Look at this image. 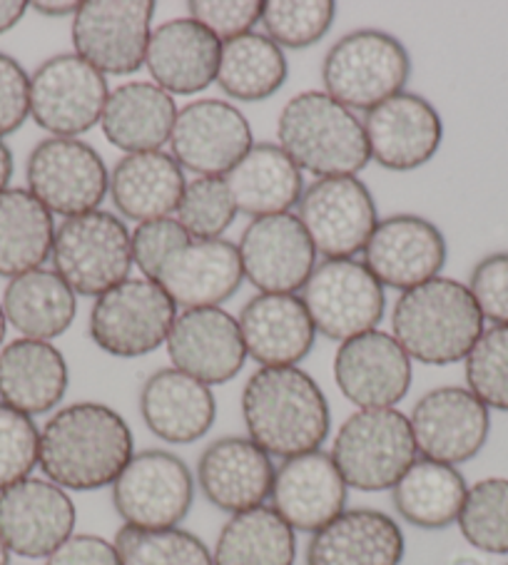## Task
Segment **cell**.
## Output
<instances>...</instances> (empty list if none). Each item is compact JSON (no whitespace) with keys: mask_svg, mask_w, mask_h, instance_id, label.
Instances as JSON below:
<instances>
[{"mask_svg":"<svg viewBox=\"0 0 508 565\" xmlns=\"http://www.w3.org/2000/svg\"><path fill=\"white\" fill-rule=\"evenodd\" d=\"M237 212L252 220L275 217L299 204L305 180L295 160L275 142H257L224 174Z\"/></svg>","mask_w":508,"mask_h":565,"instance_id":"1f68e13d","label":"cell"},{"mask_svg":"<svg viewBox=\"0 0 508 565\" xmlns=\"http://www.w3.org/2000/svg\"><path fill=\"white\" fill-rule=\"evenodd\" d=\"M152 0H85L73 18L75 55L103 75H130L145 65Z\"/></svg>","mask_w":508,"mask_h":565,"instance_id":"4fadbf2b","label":"cell"},{"mask_svg":"<svg viewBox=\"0 0 508 565\" xmlns=\"http://www.w3.org/2000/svg\"><path fill=\"white\" fill-rule=\"evenodd\" d=\"M28 8L31 3H23V0H0V35L13 31L23 21Z\"/></svg>","mask_w":508,"mask_h":565,"instance_id":"f907efd6","label":"cell"},{"mask_svg":"<svg viewBox=\"0 0 508 565\" xmlns=\"http://www.w3.org/2000/svg\"><path fill=\"white\" fill-rule=\"evenodd\" d=\"M0 305L8 324L35 342L63 337L77 317L75 291L51 269H33L8 281Z\"/></svg>","mask_w":508,"mask_h":565,"instance_id":"836d02e7","label":"cell"},{"mask_svg":"<svg viewBox=\"0 0 508 565\" xmlns=\"http://www.w3.org/2000/svg\"><path fill=\"white\" fill-rule=\"evenodd\" d=\"M392 331L409 359L428 366L464 362L478 337L484 317L466 285L436 277L399 295Z\"/></svg>","mask_w":508,"mask_h":565,"instance_id":"3957f363","label":"cell"},{"mask_svg":"<svg viewBox=\"0 0 508 565\" xmlns=\"http://www.w3.org/2000/svg\"><path fill=\"white\" fill-rule=\"evenodd\" d=\"M75 523L73 499L47 479H25L0 491V539L21 558H47L75 533Z\"/></svg>","mask_w":508,"mask_h":565,"instance_id":"ac0fdd59","label":"cell"},{"mask_svg":"<svg viewBox=\"0 0 508 565\" xmlns=\"http://www.w3.org/2000/svg\"><path fill=\"white\" fill-rule=\"evenodd\" d=\"M115 548L123 565H214L208 545L182 529L140 531L123 525Z\"/></svg>","mask_w":508,"mask_h":565,"instance_id":"ab89813d","label":"cell"},{"mask_svg":"<svg viewBox=\"0 0 508 565\" xmlns=\"http://www.w3.org/2000/svg\"><path fill=\"white\" fill-rule=\"evenodd\" d=\"M277 140L299 170L317 178H357L369 164L364 125L321 90H305L282 107Z\"/></svg>","mask_w":508,"mask_h":565,"instance_id":"277c9868","label":"cell"},{"mask_svg":"<svg viewBox=\"0 0 508 565\" xmlns=\"http://www.w3.org/2000/svg\"><path fill=\"white\" fill-rule=\"evenodd\" d=\"M0 565H11V551L3 539H0Z\"/></svg>","mask_w":508,"mask_h":565,"instance_id":"db71d44e","label":"cell"},{"mask_svg":"<svg viewBox=\"0 0 508 565\" xmlns=\"http://www.w3.org/2000/svg\"><path fill=\"white\" fill-rule=\"evenodd\" d=\"M299 222L317 255L354 259L379 224L374 194L359 178H321L299 200Z\"/></svg>","mask_w":508,"mask_h":565,"instance_id":"5bb4252c","label":"cell"},{"mask_svg":"<svg viewBox=\"0 0 508 565\" xmlns=\"http://www.w3.org/2000/svg\"><path fill=\"white\" fill-rule=\"evenodd\" d=\"M364 135L371 160L392 172L424 168L442 148L444 122L419 93H399L367 113Z\"/></svg>","mask_w":508,"mask_h":565,"instance_id":"ffe728a7","label":"cell"},{"mask_svg":"<svg viewBox=\"0 0 508 565\" xmlns=\"http://www.w3.org/2000/svg\"><path fill=\"white\" fill-rule=\"evenodd\" d=\"M244 279L240 249L227 239H190L165 262L158 285L182 309L220 307Z\"/></svg>","mask_w":508,"mask_h":565,"instance_id":"d4e9b609","label":"cell"},{"mask_svg":"<svg viewBox=\"0 0 508 565\" xmlns=\"http://www.w3.org/2000/svg\"><path fill=\"white\" fill-rule=\"evenodd\" d=\"M247 356L262 366H297L317 342V329L297 295H257L240 311Z\"/></svg>","mask_w":508,"mask_h":565,"instance_id":"4316f807","label":"cell"},{"mask_svg":"<svg viewBox=\"0 0 508 565\" xmlns=\"http://www.w3.org/2000/svg\"><path fill=\"white\" fill-rule=\"evenodd\" d=\"M335 21L337 3L331 0H267L262 8L265 35L289 51L319 43Z\"/></svg>","mask_w":508,"mask_h":565,"instance_id":"60d3db41","label":"cell"},{"mask_svg":"<svg viewBox=\"0 0 508 565\" xmlns=\"http://www.w3.org/2000/svg\"><path fill=\"white\" fill-rule=\"evenodd\" d=\"M184 184L180 162L170 152L152 150L125 154L110 172L107 192L123 217L142 224L178 212Z\"/></svg>","mask_w":508,"mask_h":565,"instance_id":"f546056e","label":"cell"},{"mask_svg":"<svg viewBox=\"0 0 508 565\" xmlns=\"http://www.w3.org/2000/svg\"><path fill=\"white\" fill-rule=\"evenodd\" d=\"M107 95L105 75L81 55L47 57L31 75V118L53 138H77L100 122Z\"/></svg>","mask_w":508,"mask_h":565,"instance_id":"7c38bea8","label":"cell"},{"mask_svg":"<svg viewBox=\"0 0 508 565\" xmlns=\"http://www.w3.org/2000/svg\"><path fill=\"white\" fill-rule=\"evenodd\" d=\"M41 456V428L31 416L0 402V491L31 479Z\"/></svg>","mask_w":508,"mask_h":565,"instance_id":"ee69618b","label":"cell"},{"mask_svg":"<svg viewBox=\"0 0 508 565\" xmlns=\"http://www.w3.org/2000/svg\"><path fill=\"white\" fill-rule=\"evenodd\" d=\"M178 319V305L158 281L130 279L95 299L91 311V339L105 354L120 359L148 356L168 344Z\"/></svg>","mask_w":508,"mask_h":565,"instance_id":"ba28073f","label":"cell"},{"mask_svg":"<svg viewBox=\"0 0 508 565\" xmlns=\"http://www.w3.org/2000/svg\"><path fill=\"white\" fill-rule=\"evenodd\" d=\"M190 242V235L174 217L142 222L130 232V247L135 267L142 271L145 279H158L160 269L172 252L182 249Z\"/></svg>","mask_w":508,"mask_h":565,"instance_id":"f6af8a7d","label":"cell"},{"mask_svg":"<svg viewBox=\"0 0 508 565\" xmlns=\"http://www.w3.org/2000/svg\"><path fill=\"white\" fill-rule=\"evenodd\" d=\"M335 382L359 408H396L412 388V359L387 331H367L339 347Z\"/></svg>","mask_w":508,"mask_h":565,"instance_id":"7402d4cb","label":"cell"},{"mask_svg":"<svg viewBox=\"0 0 508 565\" xmlns=\"http://www.w3.org/2000/svg\"><path fill=\"white\" fill-rule=\"evenodd\" d=\"M404 551V533L392 515L349 509L311 533L307 565H402Z\"/></svg>","mask_w":508,"mask_h":565,"instance_id":"f1b7e54d","label":"cell"},{"mask_svg":"<svg viewBox=\"0 0 508 565\" xmlns=\"http://www.w3.org/2000/svg\"><path fill=\"white\" fill-rule=\"evenodd\" d=\"M214 565H295L297 533L272 505L234 513L222 525L212 553Z\"/></svg>","mask_w":508,"mask_h":565,"instance_id":"8d00e7d4","label":"cell"},{"mask_svg":"<svg viewBox=\"0 0 508 565\" xmlns=\"http://www.w3.org/2000/svg\"><path fill=\"white\" fill-rule=\"evenodd\" d=\"M237 249L244 279L262 295H295L317 267V249L292 212L252 220Z\"/></svg>","mask_w":508,"mask_h":565,"instance_id":"e0dca14e","label":"cell"},{"mask_svg":"<svg viewBox=\"0 0 508 565\" xmlns=\"http://www.w3.org/2000/svg\"><path fill=\"white\" fill-rule=\"evenodd\" d=\"M31 115V75L8 53H0V138L23 128Z\"/></svg>","mask_w":508,"mask_h":565,"instance_id":"c3c4849f","label":"cell"},{"mask_svg":"<svg viewBox=\"0 0 508 565\" xmlns=\"http://www.w3.org/2000/svg\"><path fill=\"white\" fill-rule=\"evenodd\" d=\"M409 424L422 459L458 466L481 454L491 414L468 388L438 386L414 404Z\"/></svg>","mask_w":508,"mask_h":565,"instance_id":"9a60e30c","label":"cell"},{"mask_svg":"<svg viewBox=\"0 0 508 565\" xmlns=\"http://www.w3.org/2000/svg\"><path fill=\"white\" fill-rule=\"evenodd\" d=\"M287 55L265 33H244L222 43L218 85L240 103L267 100L287 83Z\"/></svg>","mask_w":508,"mask_h":565,"instance_id":"74e56055","label":"cell"},{"mask_svg":"<svg viewBox=\"0 0 508 565\" xmlns=\"http://www.w3.org/2000/svg\"><path fill=\"white\" fill-rule=\"evenodd\" d=\"M456 523L476 551L508 555V479L494 476L468 486Z\"/></svg>","mask_w":508,"mask_h":565,"instance_id":"f35d334b","label":"cell"},{"mask_svg":"<svg viewBox=\"0 0 508 565\" xmlns=\"http://www.w3.org/2000/svg\"><path fill=\"white\" fill-rule=\"evenodd\" d=\"M242 418L262 451L277 459L319 451L331 416L321 386L299 366H262L242 388Z\"/></svg>","mask_w":508,"mask_h":565,"instance_id":"7a4b0ae2","label":"cell"},{"mask_svg":"<svg viewBox=\"0 0 508 565\" xmlns=\"http://www.w3.org/2000/svg\"><path fill=\"white\" fill-rule=\"evenodd\" d=\"M301 301L319 334L341 344L374 331L387 309L384 287L357 259H325L317 265L301 287Z\"/></svg>","mask_w":508,"mask_h":565,"instance_id":"30bf717a","label":"cell"},{"mask_svg":"<svg viewBox=\"0 0 508 565\" xmlns=\"http://www.w3.org/2000/svg\"><path fill=\"white\" fill-rule=\"evenodd\" d=\"M13 178V154L8 145L0 140V192L8 190V182Z\"/></svg>","mask_w":508,"mask_h":565,"instance_id":"f5cc1de1","label":"cell"},{"mask_svg":"<svg viewBox=\"0 0 508 565\" xmlns=\"http://www.w3.org/2000/svg\"><path fill=\"white\" fill-rule=\"evenodd\" d=\"M446 265V239L432 220L392 214L379 220L364 247V267L381 287L414 289L438 277Z\"/></svg>","mask_w":508,"mask_h":565,"instance_id":"d6986e66","label":"cell"},{"mask_svg":"<svg viewBox=\"0 0 508 565\" xmlns=\"http://www.w3.org/2000/svg\"><path fill=\"white\" fill-rule=\"evenodd\" d=\"M222 43L192 18H174L150 33L145 67L170 95H194L218 83Z\"/></svg>","mask_w":508,"mask_h":565,"instance_id":"484cf974","label":"cell"},{"mask_svg":"<svg viewBox=\"0 0 508 565\" xmlns=\"http://www.w3.org/2000/svg\"><path fill=\"white\" fill-rule=\"evenodd\" d=\"M67 362L51 342L15 339L0 349V402L25 416L53 412L67 392Z\"/></svg>","mask_w":508,"mask_h":565,"instance_id":"4dcf8cb0","label":"cell"},{"mask_svg":"<svg viewBox=\"0 0 508 565\" xmlns=\"http://www.w3.org/2000/svg\"><path fill=\"white\" fill-rule=\"evenodd\" d=\"M53 214L31 190L0 192V277L15 279L43 265L53 255Z\"/></svg>","mask_w":508,"mask_h":565,"instance_id":"d590c367","label":"cell"},{"mask_svg":"<svg viewBox=\"0 0 508 565\" xmlns=\"http://www.w3.org/2000/svg\"><path fill=\"white\" fill-rule=\"evenodd\" d=\"M45 565H123L115 543L91 533H73L61 548L45 558Z\"/></svg>","mask_w":508,"mask_h":565,"instance_id":"681fc988","label":"cell"},{"mask_svg":"<svg viewBox=\"0 0 508 565\" xmlns=\"http://www.w3.org/2000/svg\"><path fill=\"white\" fill-rule=\"evenodd\" d=\"M174 369L208 386L232 382L247 362L240 321L222 307L184 309L168 337Z\"/></svg>","mask_w":508,"mask_h":565,"instance_id":"44dd1931","label":"cell"},{"mask_svg":"<svg viewBox=\"0 0 508 565\" xmlns=\"http://www.w3.org/2000/svg\"><path fill=\"white\" fill-rule=\"evenodd\" d=\"M468 291L478 311L494 327H508V252H494L472 271Z\"/></svg>","mask_w":508,"mask_h":565,"instance_id":"7dc6e473","label":"cell"},{"mask_svg":"<svg viewBox=\"0 0 508 565\" xmlns=\"http://www.w3.org/2000/svg\"><path fill=\"white\" fill-rule=\"evenodd\" d=\"M25 180L47 212L67 220L100 207L110 172L93 145L77 138H47L28 154Z\"/></svg>","mask_w":508,"mask_h":565,"instance_id":"8fae6325","label":"cell"},{"mask_svg":"<svg viewBox=\"0 0 508 565\" xmlns=\"http://www.w3.org/2000/svg\"><path fill=\"white\" fill-rule=\"evenodd\" d=\"M331 461L354 491H392L419 459L412 424L399 408H359L339 426Z\"/></svg>","mask_w":508,"mask_h":565,"instance_id":"5b68a950","label":"cell"},{"mask_svg":"<svg viewBox=\"0 0 508 565\" xmlns=\"http://www.w3.org/2000/svg\"><path fill=\"white\" fill-rule=\"evenodd\" d=\"M466 384L478 402L508 412V327L484 329L464 359Z\"/></svg>","mask_w":508,"mask_h":565,"instance_id":"7bdbcfd3","label":"cell"},{"mask_svg":"<svg viewBox=\"0 0 508 565\" xmlns=\"http://www.w3.org/2000/svg\"><path fill=\"white\" fill-rule=\"evenodd\" d=\"M466 491V479L456 466L416 459L394 483L392 501L396 513L414 529L444 531L458 521Z\"/></svg>","mask_w":508,"mask_h":565,"instance_id":"e575fe53","label":"cell"},{"mask_svg":"<svg viewBox=\"0 0 508 565\" xmlns=\"http://www.w3.org/2000/svg\"><path fill=\"white\" fill-rule=\"evenodd\" d=\"M272 456L247 436H222L198 461V486L204 499L224 513H244L269 501L275 483Z\"/></svg>","mask_w":508,"mask_h":565,"instance_id":"cb8c5ba5","label":"cell"},{"mask_svg":"<svg viewBox=\"0 0 508 565\" xmlns=\"http://www.w3.org/2000/svg\"><path fill=\"white\" fill-rule=\"evenodd\" d=\"M31 8L47 18H65V15L75 18L81 3H75V0H35V3H31Z\"/></svg>","mask_w":508,"mask_h":565,"instance_id":"816d5d0a","label":"cell"},{"mask_svg":"<svg viewBox=\"0 0 508 565\" xmlns=\"http://www.w3.org/2000/svg\"><path fill=\"white\" fill-rule=\"evenodd\" d=\"M145 426L165 444L188 446L210 434L218 418V402L208 384L180 369H160L140 392Z\"/></svg>","mask_w":508,"mask_h":565,"instance_id":"83f0119b","label":"cell"},{"mask_svg":"<svg viewBox=\"0 0 508 565\" xmlns=\"http://www.w3.org/2000/svg\"><path fill=\"white\" fill-rule=\"evenodd\" d=\"M6 329H8V319H6L3 305H0V347H3V342H6Z\"/></svg>","mask_w":508,"mask_h":565,"instance_id":"11a10c76","label":"cell"},{"mask_svg":"<svg viewBox=\"0 0 508 565\" xmlns=\"http://www.w3.org/2000/svg\"><path fill=\"white\" fill-rule=\"evenodd\" d=\"M252 145L250 120L242 110L214 97L184 105L170 135L172 158L198 178H224Z\"/></svg>","mask_w":508,"mask_h":565,"instance_id":"2e32d148","label":"cell"},{"mask_svg":"<svg viewBox=\"0 0 508 565\" xmlns=\"http://www.w3.org/2000/svg\"><path fill=\"white\" fill-rule=\"evenodd\" d=\"M174 97L155 83H125L107 95L100 128L113 148L127 154L162 150L178 120Z\"/></svg>","mask_w":508,"mask_h":565,"instance_id":"d6a6232c","label":"cell"},{"mask_svg":"<svg viewBox=\"0 0 508 565\" xmlns=\"http://www.w3.org/2000/svg\"><path fill=\"white\" fill-rule=\"evenodd\" d=\"M110 489L117 515L140 531L180 529L194 501L190 466L162 448L135 454Z\"/></svg>","mask_w":508,"mask_h":565,"instance_id":"9c48e42d","label":"cell"},{"mask_svg":"<svg viewBox=\"0 0 508 565\" xmlns=\"http://www.w3.org/2000/svg\"><path fill=\"white\" fill-rule=\"evenodd\" d=\"M347 489L337 463L319 448L279 463L269 501L292 531L317 533L347 511Z\"/></svg>","mask_w":508,"mask_h":565,"instance_id":"603a6c76","label":"cell"},{"mask_svg":"<svg viewBox=\"0 0 508 565\" xmlns=\"http://www.w3.org/2000/svg\"><path fill=\"white\" fill-rule=\"evenodd\" d=\"M448 565H484V563L476 558H468V555H458V558H454Z\"/></svg>","mask_w":508,"mask_h":565,"instance_id":"9f6ffc18","label":"cell"},{"mask_svg":"<svg viewBox=\"0 0 508 565\" xmlns=\"http://www.w3.org/2000/svg\"><path fill=\"white\" fill-rule=\"evenodd\" d=\"M262 0H190L188 11L192 21L218 38L220 43L234 41L244 33H252L262 21Z\"/></svg>","mask_w":508,"mask_h":565,"instance_id":"bcb514c9","label":"cell"},{"mask_svg":"<svg viewBox=\"0 0 508 565\" xmlns=\"http://www.w3.org/2000/svg\"><path fill=\"white\" fill-rule=\"evenodd\" d=\"M412 75L406 47L394 35L361 28L341 35L321 63L325 93L347 110H374L389 97L404 93Z\"/></svg>","mask_w":508,"mask_h":565,"instance_id":"8992f818","label":"cell"},{"mask_svg":"<svg viewBox=\"0 0 508 565\" xmlns=\"http://www.w3.org/2000/svg\"><path fill=\"white\" fill-rule=\"evenodd\" d=\"M53 271L75 295L103 297L133 267L130 230L113 212L93 210L63 220L53 239Z\"/></svg>","mask_w":508,"mask_h":565,"instance_id":"52a82bcc","label":"cell"},{"mask_svg":"<svg viewBox=\"0 0 508 565\" xmlns=\"http://www.w3.org/2000/svg\"><path fill=\"white\" fill-rule=\"evenodd\" d=\"M135 456L133 431L115 408L77 402L57 408L41 428L38 466L63 491L113 486Z\"/></svg>","mask_w":508,"mask_h":565,"instance_id":"6da1fadb","label":"cell"},{"mask_svg":"<svg viewBox=\"0 0 508 565\" xmlns=\"http://www.w3.org/2000/svg\"><path fill=\"white\" fill-rule=\"evenodd\" d=\"M178 220L190 239H222L237 217L232 194L224 178H192L184 184Z\"/></svg>","mask_w":508,"mask_h":565,"instance_id":"b9f144b4","label":"cell"}]
</instances>
